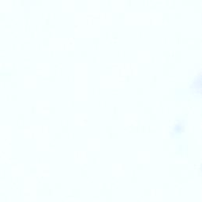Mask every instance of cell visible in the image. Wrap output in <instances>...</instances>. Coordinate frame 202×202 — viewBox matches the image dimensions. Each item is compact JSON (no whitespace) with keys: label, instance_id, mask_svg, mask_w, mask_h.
<instances>
[{"label":"cell","instance_id":"1","mask_svg":"<svg viewBox=\"0 0 202 202\" xmlns=\"http://www.w3.org/2000/svg\"><path fill=\"white\" fill-rule=\"evenodd\" d=\"M193 91L194 92V93H200L201 92V77H198V79L193 82Z\"/></svg>","mask_w":202,"mask_h":202},{"label":"cell","instance_id":"2","mask_svg":"<svg viewBox=\"0 0 202 202\" xmlns=\"http://www.w3.org/2000/svg\"><path fill=\"white\" fill-rule=\"evenodd\" d=\"M6 77H7L8 78H10V74H9V73H6V72L0 73V78H1V80L6 81Z\"/></svg>","mask_w":202,"mask_h":202}]
</instances>
